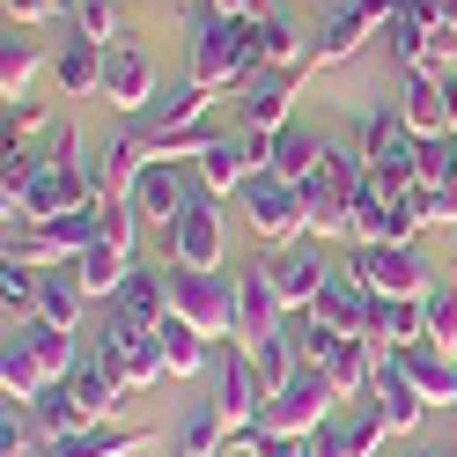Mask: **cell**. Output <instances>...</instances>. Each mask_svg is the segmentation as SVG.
<instances>
[{
    "label": "cell",
    "mask_w": 457,
    "mask_h": 457,
    "mask_svg": "<svg viewBox=\"0 0 457 457\" xmlns=\"http://www.w3.org/2000/svg\"><path fill=\"white\" fill-rule=\"evenodd\" d=\"M52 60V52L30 37V30H15V22H8V45H0V96H30V81H37V67Z\"/></svg>",
    "instance_id": "f1b7e54d"
},
{
    "label": "cell",
    "mask_w": 457,
    "mask_h": 457,
    "mask_svg": "<svg viewBox=\"0 0 457 457\" xmlns=\"http://www.w3.org/2000/svg\"><path fill=\"white\" fill-rule=\"evenodd\" d=\"M369 406L384 413L391 436H413V428H420L428 398H420V384L406 377V361H398V354H377V377H369Z\"/></svg>",
    "instance_id": "5bb4252c"
},
{
    "label": "cell",
    "mask_w": 457,
    "mask_h": 457,
    "mask_svg": "<svg viewBox=\"0 0 457 457\" xmlns=\"http://www.w3.org/2000/svg\"><path fill=\"white\" fill-rule=\"evenodd\" d=\"M413 207H420L428 228H450V221H457V178H428V185L413 192Z\"/></svg>",
    "instance_id": "b9f144b4"
},
{
    "label": "cell",
    "mask_w": 457,
    "mask_h": 457,
    "mask_svg": "<svg viewBox=\"0 0 457 457\" xmlns=\"http://www.w3.org/2000/svg\"><path fill=\"white\" fill-rule=\"evenodd\" d=\"M318 162H325V140H318V133H303L295 119L273 133V162H266L273 178H288V185H310V178H318Z\"/></svg>",
    "instance_id": "484cf974"
},
{
    "label": "cell",
    "mask_w": 457,
    "mask_h": 457,
    "mask_svg": "<svg viewBox=\"0 0 457 457\" xmlns=\"http://www.w3.org/2000/svg\"><path fill=\"white\" fill-rule=\"evenodd\" d=\"M37 288H45V273L0 251V310H8V325L15 318H37Z\"/></svg>",
    "instance_id": "d590c367"
},
{
    "label": "cell",
    "mask_w": 457,
    "mask_h": 457,
    "mask_svg": "<svg viewBox=\"0 0 457 457\" xmlns=\"http://www.w3.org/2000/svg\"><path fill=\"white\" fill-rule=\"evenodd\" d=\"M295 81H303L295 67H259V74L237 89L244 126H251V133H280V126H288V96H295Z\"/></svg>",
    "instance_id": "e0dca14e"
},
{
    "label": "cell",
    "mask_w": 457,
    "mask_h": 457,
    "mask_svg": "<svg viewBox=\"0 0 457 457\" xmlns=\"http://www.w3.org/2000/svg\"><path fill=\"white\" fill-rule=\"evenodd\" d=\"M377 354H384V347H377L369 332H361V339H339V347H332L325 377L339 384V398H369V377H377Z\"/></svg>",
    "instance_id": "f546056e"
},
{
    "label": "cell",
    "mask_w": 457,
    "mask_h": 457,
    "mask_svg": "<svg viewBox=\"0 0 457 457\" xmlns=\"http://www.w3.org/2000/svg\"><path fill=\"white\" fill-rule=\"evenodd\" d=\"M214 457H244V450H214Z\"/></svg>",
    "instance_id": "816d5d0a"
},
{
    "label": "cell",
    "mask_w": 457,
    "mask_h": 457,
    "mask_svg": "<svg viewBox=\"0 0 457 457\" xmlns=\"http://www.w3.org/2000/svg\"><path fill=\"white\" fill-rule=\"evenodd\" d=\"M237 199H244V214H251V237H259V244L288 251V244H303V237H310V207H303V185L273 178V170H259V178H251Z\"/></svg>",
    "instance_id": "52a82bcc"
},
{
    "label": "cell",
    "mask_w": 457,
    "mask_h": 457,
    "mask_svg": "<svg viewBox=\"0 0 457 457\" xmlns=\"http://www.w3.org/2000/svg\"><path fill=\"white\" fill-rule=\"evenodd\" d=\"M89 361H104L126 391H155V384L170 377V361H162V332L119 318V310H111V325H104V339H96V354H89Z\"/></svg>",
    "instance_id": "8992f818"
},
{
    "label": "cell",
    "mask_w": 457,
    "mask_h": 457,
    "mask_svg": "<svg viewBox=\"0 0 457 457\" xmlns=\"http://www.w3.org/2000/svg\"><path fill=\"white\" fill-rule=\"evenodd\" d=\"M398 119H406L420 140H443V133H450L443 81H436V74H406V89H398Z\"/></svg>",
    "instance_id": "cb8c5ba5"
},
{
    "label": "cell",
    "mask_w": 457,
    "mask_h": 457,
    "mask_svg": "<svg viewBox=\"0 0 457 457\" xmlns=\"http://www.w3.org/2000/svg\"><path fill=\"white\" fill-rule=\"evenodd\" d=\"M443 22H450V30H457V0H443Z\"/></svg>",
    "instance_id": "c3c4849f"
},
{
    "label": "cell",
    "mask_w": 457,
    "mask_h": 457,
    "mask_svg": "<svg viewBox=\"0 0 457 457\" xmlns=\"http://www.w3.org/2000/svg\"><path fill=\"white\" fill-rule=\"evenodd\" d=\"M310 318H325L339 339H361V332H369V288H361L354 273H332V280H325V295L310 303Z\"/></svg>",
    "instance_id": "7402d4cb"
},
{
    "label": "cell",
    "mask_w": 457,
    "mask_h": 457,
    "mask_svg": "<svg viewBox=\"0 0 457 457\" xmlns=\"http://www.w3.org/2000/svg\"><path fill=\"white\" fill-rule=\"evenodd\" d=\"M273 162V133H251V126H237V133H214L207 148L192 155V178H199V192L207 199H228V192H244L259 170Z\"/></svg>",
    "instance_id": "5b68a950"
},
{
    "label": "cell",
    "mask_w": 457,
    "mask_h": 457,
    "mask_svg": "<svg viewBox=\"0 0 457 457\" xmlns=\"http://www.w3.org/2000/svg\"><path fill=\"white\" fill-rule=\"evenodd\" d=\"M347 273L361 280L369 295H406V303H420L436 280H428V266H420V251L413 244H354V259H347Z\"/></svg>",
    "instance_id": "ba28073f"
},
{
    "label": "cell",
    "mask_w": 457,
    "mask_h": 457,
    "mask_svg": "<svg viewBox=\"0 0 457 457\" xmlns=\"http://www.w3.org/2000/svg\"><path fill=\"white\" fill-rule=\"evenodd\" d=\"M192 192H199L192 162H148V170H140V185H133V199H126V207H133L140 221L170 228V221H178V214L192 207Z\"/></svg>",
    "instance_id": "30bf717a"
},
{
    "label": "cell",
    "mask_w": 457,
    "mask_h": 457,
    "mask_svg": "<svg viewBox=\"0 0 457 457\" xmlns=\"http://www.w3.org/2000/svg\"><path fill=\"white\" fill-rule=\"evenodd\" d=\"M251 361H259V377H266V391H280V384H295V369H303V354H295V332L280 325L273 339H259V347H251Z\"/></svg>",
    "instance_id": "8d00e7d4"
},
{
    "label": "cell",
    "mask_w": 457,
    "mask_h": 457,
    "mask_svg": "<svg viewBox=\"0 0 457 457\" xmlns=\"http://www.w3.org/2000/svg\"><path fill=\"white\" fill-rule=\"evenodd\" d=\"M104 60H111V45H96V37H60L52 45V81H60L67 96H96L104 89Z\"/></svg>",
    "instance_id": "ac0fdd59"
},
{
    "label": "cell",
    "mask_w": 457,
    "mask_h": 457,
    "mask_svg": "<svg viewBox=\"0 0 457 457\" xmlns=\"http://www.w3.org/2000/svg\"><path fill=\"white\" fill-rule=\"evenodd\" d=\"M303 45H310V37H303L280 8L251 22V52H259V67H295V74H303Z\"/></svg>",
    "instance_id": "4dcf8cb0"
},
{
    "label": "cell",
    "mask_w": 457,
    "mask_h": 457,
    "mask_svg": "<svg viewBox=\"0 0 457 457\" xmlns=\"http://www.w3.org/2000/svg\"><path fill=\"white\" fill-rule=\"evenodd\" d=\"M192 30V52H185V74L199 81V89H228L237 96L251 74H259V52H251V22H237V15H214L207 0H199V15L185 22Z\"/></svg>",
    "instance_id": "6da1fadb"
},
{
    "label": "cell",
    "mask_w": 457,
    "mask_h": 457,
    "mask_svg": "<svg viewBox=\"0 0 457 457\" xmlns=\"http://www.w3.org/2000/svg\"><path fill=\"white\" fill-rule=\"evenodd\" d=\"M398 361H406V377L420 384L428 406H457V354L428 347V339H413V347H398Z\"/></svg>",
    "instance_id": "603a6c76"
},
{
    "label": "cell",
    "mask_w": 457,
    "mask_h": 457,
    "mask_svg": "<svg viewBox=\"0 0 457 457\" xmlns=\"http://www.w3.org/2000/svg\"><path fill=\"white\" fill-rule=\"evenodd\" d=\"M96 228H104V199H96V207H74V214H60V221L8 228V259L37 266V273H52V266H74L81 251L96 244Z\"/></svg>",
    "instance_id": "277c9868"
},
{
    "label": "cell",
    "mask_w": 457,
    "mask_h": 457,
    "mask_svg": "<svg viewBox=\"0 0 457 457\" xmlns=\"http://www.w3.org/2000/svg\"><path fill=\"white\" fill-rule=\"evenodd\" d=\"M45 126H52V104H37V96H15L8 104V140H30Z\"/></svg>",
    "instance_id": "ee69618b"
},
{
    "label": "cell",
    "mask_w": 457,
    "mask_h": 457,
    "mask_svg": "<svg viewBox=\"0 0 457 457\" xmlns=\"http://www.w3.org/2000/svg\"><path fill=\"white\" fill-rule=\"evenodd\" d=\"M119 318H133V325H162L170 318V273H155V266H133V280L119 288Z\"/></svg>",
    "instance_id": "4316f807"
},
{
    "label": "cell",
    "mask_w": 457,
    "mask_h": 457,
    "mask_svg": "<svg viewBox=\"0 0 457 457\" xmlns=\"http://www.w3.org/2000/svg\"><path fill=\"white\" fill-rule=\"evenodd\" d=\"M450 413H457V406H450Z\"/></svg>",
    "instance_id": "f5cc1de1"
},
{
    "label": "cell",
    "mask_w": 457,
    "mask_h": 457,
    "mask_svg": "<svg viewBox=\"0 0 457 457\" xmlns=\"http://www.w3.org/2000/svg\"><path fill=\"white\" fill-rule=\"evenodd\" d=\"M0 347H15L22 361H30L37 377H45V391H52V384H67L74 369H81V361H74V332H60V325H45V318H15V325H8V339H0Z\"/></svg>",
    "instance_id": "7c38bea8"
},
{
    "label": "cell",
    "mask_w": 457,
    "mask_h": 457,
    "mask_svg": "<svg viewBox=\"0 0 457 457\" xmlns=\"http://www.w3.org/2000/svg\"><path fill=\"white\" fill-rule=\"evenodd\" d=\"M178 457H214V450H228V420H221V406L207 398V406H192L185 420H178Z\"/></svg>",
    "instance_id": "d6a6232c"
},
{
    "label": "cell",
    "mask_w": 457,
    "mask_h": 457,
    "mask_svg": "<svg viewBox=\"0 0 457 457\" xmlns=\"http://www.w3.org/2000/svg\"><path fill=\"white\" fill-rule=\"evenodd\" d=\"M420 310H428V347L457 354V280H436V288L420 295Z\"/></svg>",
    "instance_id": "74e56055"
},
{
    "label": "cell",
    "mask_w": 457,
    "mask_h": 457,
    "mask_svg": "<svg viewBox=\"0 0 457 457\" xmlns=\"http://www.w3.org/2000/svg\"><path fill=\"white\" fill-rule=\"evenodd\" d=\"M266 273H273V295H280V310H310L325 295V280H332V266L318 259V237H303V244H288V251H273L266 259Z\"/></svg>",
    "instance_id": "8fae6325"
},
{
    "label": "cell",
    "mask_w": 457,
    "mask_h": 457,
    "mask_svg": "<svg viewBox=\"0 0 457 457\" xmlns=\"http://www.w3.org/2000/svg\"><path fill=\"white\" fill-rule=\"evenodd\" d=\"M288 332H295V354H303V361H318V369H325V361H332V347H339V332H332L325 318H310V310H295Z\"/></svg>",
    "instance_id": "60d3db41"
},
{
    "label": "cell",
    "mask_w": 457,
    "mask_h": 457,
    "mask_svg": "<svg viewBox=\"0 0 457 457\" xmlns=\"http://www.w3.org/2000/svg\"><path fill=\"white\" fill-rule=\"evenodd\" d=\"M391 457H428V450H391Z\"/></svg>",
    "instance_id": "f907efd6"
},
{
    "label": "cell",
    "mask_w": 457,
    "mask_h": 457,
    "mask_svg": "<svg viewBox=\"0 0 457 457\" xmlns=\"http://www.w3.org/2000/svg\"><path fill=\"white\" fill-rule=\"evenodd\" d=\"M310 457H361V436H354V413H332L318 436H310Z\"/></svg>",
    "instance_id": "7bdbcfd3"
},
{
    "label": "cell",
    "mask_w": 457,
    "mask_h": 457,
    "mask_svg": "<svg viewBox=\"0 0 457 457\" xmlns=\"http://www.w3.org/2000/svg\"><path fill=\"white\" fill-rule=\"evenodd\" d=\"M0 8H8V22H15V30H37V22L67 15V0H0Z\"/></svg>",
    "instance_id": "f6af8a7d"
},
{
    "label": "cell",
    "mask_w": 457,
    "mask_h": 457,
    "mask_svg": "<svg viewBox=\"0 0 457 457\" xmlns=\"http://www.w3.org/2000/svg\"><path fill=\"white\" fill-rule=\"evenodd\" d=\"M251 457H310V443H295V436H266Z\"/></svg>",
    "instance_id": "7dc6e473"
},
{
    "label": "cell",
    "mask_w": 457,
    "mask_h": 457,
    "mask_svg": "<svg viewBox=\"0 0 457 457\" xmlns=\"http://www.w3.org/2000/svg\"><path fill=\"white\" fill-rule=\"evenodd\" d=\"M74 30L81 37H96V45H126L119 30H126V0H74Z\"/></svg>",
    "instance_id": "f35d334b"
},
{
    "label": "cell",
    "mask_w": 457,
    "mask_h": 457,
    "mask_svg": "<svg viewBox=\"0 0 457 457\" xmlns=\"http://www.w3.org/2000/svg\"><path fill=\"white\" fill-rule=\"evenodd\" d=\"M207 111H214V89H199V81L185 74L178 89H162V96H155L148 111H140L133 126H140V133H170V126H207Z\"/></svg>",
    "instance_id": "44dd1931"
},
{
    "label": "cell",
    "mask_w": 457,
    "mask_h": 457,
    "mask_svg": "<svg viewBox=\"0 0 457 457\" xmlns=\"http://www.w3.org/2000/svg\"><path fill=\"white\" fill-rule=\"evenodd\" d=\"M155 443V428H126V420H96V428H81V436L67 443H52L45 457H140Z\"/></svg>",
    "instance_id": "d6986e66"
},
{
    "label": "cell",
    "mask_w": 457,
    "mask_h": 457,
    "mask_svg": "<svg viewBox=\"0 0 457 457\" xmlns=\"http://www.w3.org/2000/svg\"><path fill=\"white\" fill-rule=\"evenodd\" d=\"M170 273V318H185L192 332H207V339H237V280H221V273H199V266H162Z\"/></svg>",
    "instance_id": "3957f363"
},
{
    "label": "cell",
    "mask_w": 457,
    "mask_h": 457,
    "mask_svg": "<svg viewBox=\"0 0 457 457\" xmlns=\"http://www.w3.org/2000/svg\"><path fill=\"white\" fill-rule=\"evenodd\" d=\"M214 15H237V22H259V15H273V0H207Z\"/></svg>",
    "instance_id": "bcb514c9"
},
{
    "label": "cell",
    "mask_w": 457,
    "mask_h": 457,
    "mask_svg": "<svg viewBox=\"0 0 457 457\" xmlns=\"http://www.w3.org/2000/svg\"><path fill=\"white\" fill-rule=\"evenodd\" d=\"M280 325H288V310H280V295H273V273L244 266L237 273V347H259V339H273Z\"/></svg>",
    "instance_id": "2e32d148"
},
{
    "label": "cell",
    "mask_w": 457,
    "mask_h": 457,
    "mask_svg": "<svg viewBox=\"0 0 457 457\" xmlns=\"http://www.w3.org/2000/svg\"><path fill=\"white\" fill-rule=\"evenodd\" d=\"M428 457H457V443H443V450H428Z\"/></svg>",
    "instance_id": "681fc988"
},
{
    "label": "cell",
    "mask_w": 457,
    "mask_h": 457,
    "mask_svg": "<svg viewBox=\"0 0 457 457\" xmlns=\"http://www.w3.org/2000/svg\"><path fill=\"white\" fill-rule=\"evenodd\" d=\"M339 406H347V398H339V384L325 377L318 361H303V369H295V384H280V391L266 398L259 428H266V436H295V443H310Z\"/></svg>",
    "instance_id": "7a4b0ae2"
},
{
    "label": "cell",
    "mask_w": 457,
    "mask_h": 457,
    "mask_svg": "<svg viewBox=\"0 0 457 457\" xmlns=\"http://www.w3.org/2000/svg\"><path fill=\"white\" fill-rule=\"evenodd\" d=\"M428 37H436V22H428V15H413V8H398V15L384 22V45H391V60L406 67V74H420V60H428Z\"/></svg>",
    "instance_id": "836d02e7"
},
{
    "label": "cell",
    "mask_w": 457,
    "mask_h": 457,
    "mask_svg": "<svg viewBox=\"0 0 457 457\" xmlns=\"http://www.w3.org/2000/svg\"><path fill=\"white\" fill-rule=\"evenodd\" d=\"M67 384H74V398H81V413H89V420H111V413H119V398H126V384L111 377L104 361H81Z\"/></svg>",
    "instance_id": "e575fe53"
},
{
    "label": "cell",
    "mask_w": 457,
    "mask_h": 457,
    "mask_svg": "<svg viewBox=\"0 0 457 457\" xmlns=\"http://www.w3.org/2000/svg\"><path fill=\"white\" fill-rule=\"evenodd\" d=\"M170 237V266H199V273H221V207L207 192H192V207L162 228Z\"/></svg>",
    "instance_id": "9c48e42d"
},
{
    "label": "cell",
    "mask_w": 457,
    "mask_h": 457,
    "mask_svg": "<svg viewBox=\"0 0 457 457\" xmlns=\"http://www.w3.org/2000/svg\"><path fill=\"white\" fill-rule=\"evenodd\" d=\"M111 111H126V119H140L162 89H155V60L140 45H111V60H104V89H96Z\"/></svg>",
    "instance_id": "4fadbf2b"
},
{
    "label": "cell",
    "mask_w": 457,
    "mask_h": 457,
    "mask_svg": "<svg viewBox=\"0 0 457 457\" xmlns=\"http://www.w3.org/2000/svg\"><path fill=\"white\" fill-rule=\"evenodd\" d=\"M369 30H377V22H369L354 0H332V15L318 22V37L303 45V74H318V67H339V60H354V52L369 45Z\"/></svg>",
    "instance_id": "9a60e30c"
},
{
    "label": "cell",
    "mask_w": 457,
    "mask_h": 457,
    "mask_svg": "<svg viewBox=\"0 0 457 457\" xmlns=\"http://www.w3.org/2000/svg\"><path fill=\"white\" fill-rule=\"evenodd\" d=\"M30 428H37V443L52 450V443H67V436H81V428H96L89 413H81V398H74V384H52L37 406H30Z\"/></svg>",
    "instance_id": "d4e9b609"
},
{
    "label": "cell",
    "mask_w": 457,
    "mask_h": 457,
    "mask_svg": "<svg viewBox=\"0 0 457 457\" xmlns=\"http://www.w3.org/2000/svg\"><path fill=\"white\" fill-rule=\"evenodd\" d=\"M81 310H89V288H81V273H74V266H52V273H45V288H37V318H45V325H60V332H74V325H81Z\"/></svg>",
    "instance_id": "83f0119b"
},
{
    "label": "cell",
    "mask_w": 457,
    "mask_h": 457,
    "mask_svg": "<svg viewBox=\"0 0 457 457\" xmlns=\"http://www.w3.org/2000/svg\"><path fill=\"white\" fill-rule=\"evenodd\" d=\"M37 170H45V162H37L30 148H22V140H8V148H0V207L30 192V178H37Z\"/></svg>",
    "instance_id": "ab89813d"
},
{
    "label": "cell",
    "mask_w": 457,
    "mask_h": 457,
    "mask_svg": "<svg viewBox=\"0 0 457 457\" xmlns=\"http://www.w3.org/2000/svg\"><path fill=\"white\" fill-rule=\"evenodd\" d=\"M369 339H377L384 354L413 347V339H428V310L406 303V295H369Z\"/></svg>",
    "instance_id": "ffe728a7"
},
{
    "label": "cell",
    "mask_w": 457,
    "mask_h": 457,
    "mask_svg": "<svg viewBox=\"0 0 457 457\" xmlns=\"http://www.w3.org/2000/svg\"><path fill=\"white\" fill-rule=\"evenodd\" d=\"M155 332H162V361H170V377H199V369L214 361V339H207V332H192L185 318H162Z\"/></svg>",
    "instance_id": "1f68e13d"
}]
</instances>
